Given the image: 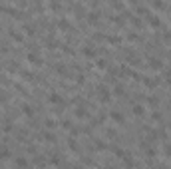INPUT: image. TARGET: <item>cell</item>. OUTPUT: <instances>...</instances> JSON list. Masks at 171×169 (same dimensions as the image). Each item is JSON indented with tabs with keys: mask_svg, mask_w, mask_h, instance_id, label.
<instances>
[{
	"mask_svg": "<svg viewBox=\"0 0 171 169\" xmlns=\"http://www.w3.org/2000/svg\"><path fill=\"white\" fill-rule=\"evenodd\" d=\"M98 98H100V101L107 103V101L112 100V96H110V90H107L105 86H100V88H98Z\"/></svg>",
	"mask_w": 171,
	"mask_h": 169,
	"instance_id": "obj_1",
	"label": "cell"
},
{
	"mask_svg": "<svg viewBox=\"0 0 171 169\" xmlns=\"http://www.w3.org/2000/svg\"><path fill=\"white\" fill-rule=\"evenodd\" d=\"M147 66L151 68V70H161V68H163V62H161L159 58H149Z\"/></svg>",
	"mask_w": 171,
	"mask_h": 169,
	"instance_id": "obj_2",
	"label": "cell"
},
{
	"mask_svg": "<svg viewBox=\"0 0 171 169\" xmlns=\"http://www.w3.org/2000/svg\"><path fill=\"white\" fill-rule=\"evenodd\" d=\"M48 101H50V103H60V105H64V98H62L60 94H56V91H52V94L48 96Z\"/></svg>",
	"mask_w": 171,
	"mask_h": 169,
	"instance_id": "obj_3",
	"label": "cell"
},
{
	"mask_svg": "<svg viewBox=\"0 0 171 169\" xmlns=\"http://www.w3.org/2000/svg\"><path fill=\"white\" fill-rule=\"evenodd\" d=\"M26 58H28V62H32L34 66H40V64H42V58H40V56H36L34 52H30V54H28Z\"/></svg>",
	"mask_w": 171,
	"mask_h": 169,
	"instance_id": "obj_4",
	"label": "cell"
},
{
	"mask_svg": "<svg viewBox=\"0 0 171 169\" xmlns=\"http://www.w3.org/2000/svg\"><path fill=\"white\" fill-rule=\"evenodd\" d=\"M131 112H133V115H137V117H141V115L145 113V108H143V105H139V103H135V105L131 108Z\"/></svg>",
	"mask_w": 171,
	"mask_h": 169,
	"instance_id": "obj_5",
	"label": "cell"
},
{
	"mask_svg": "<svg viewBox=\"0 0 171 169\" xmlns=\"http://www.w3.org/2000/svg\"><path fill=\"white\" fill-rule=\"evenodd\" d=\"M149 24H151L153 28H157V26H161V18L155 16V14H149Z\"/></svg>",
	"mask_w": 171,
	"mask_h": 169,
	"instance_id": "obj_6",
	"label": "cell"
},
{
	"mask_svg": "<svg viewBox=\"0 0 171 169\" xmlns=\"http://www.w3.org/2000/svg\"><path fill=\"white\" fill-rule=\"evenodd\" d=\"M76 117H80V119H84V117H88V110H86L84 105H80V108H76Z\"/></svg>",
	"mask_w": 171,
	"mask_h": 169,
	"instance_id": "obj_7",
	"label": "cell"
},
{
	"mask_svg": "<svg viewBox=\"0 0 171 169\" xmlns=\"http://www.w3.org/2000/svg\"><path fill=\"white\" fill-rule=\"evenodd\" d=\"M110 117H112L114 122H117V124H124V113H119V112H112V113H110Z\"/></svg>",
	"mask_w": 171,
	"mask_h": 169,
	"instance_id": "obj_8",
	"label": "cell"
},
{
	"mask_svg": "<svg viewBox=\"0 0 171 169\" xmlns=\"http://www.w3.org/2000/svg\"><path fill=\"white\" fill-rule=\"evenodd\" d=\"M143 84H145L147 88H155V86L159 84V80H155V78H143Z\"/></svg>",
	"mask_w": 171,
	"mask_h": 169,
	"instance_id": "obj_9",
	"label": "cell"
},
{
	"mask_svg": "<svg viewBox=\"0 0 171 169\" xmlns=\"http://www.w3.org/2000/svg\"><path fill=\"white\" fill-rule=\"evenodd\" d=\"M84 56L86 58H96L98 56V50H94V48H84Z\"/></svg>",
	"mask_w": 171,
	"mask_h": 169,
	"instance_id": "obj_10",
	"label": "cell"
},
{
	"mask_svg": "<svg viewBox=\"0 0 171 169\" xmlns=\"http://www.w3.org/2000/svg\"><path fill=\"white\" fill-rule=\"evenodd\" d=\"M14 163H16V167H28V161H26V159L24 157H16V161H14Z\"/></svg>",
	"mask_w": 171,
	"mask_h": 169,
	"instance_id": "obj_11",
	"label": "cell"
},
{
	"mask_svg": "<svg viewBox=\"0 0 171 169\" xmlns=\"http://www.w3.org/2000/svg\"><path fill=\"white\" fill-rule=\"evenodd\" d=\"M22 112L26 113V115H32L34 110H32V105H30V103H22Z\"/></svg>",
	"mask_w": 171,
	"mask_h": 169,
	"instance_id": "obj_12",
	"label": "cell"
},
{
	"mask_svg": "<svg viewBox=\"0 0 171 169\" xmlns=\"http://www.w3.org/2000/svg\"><path fill=\"white\" fill-rule=\"evenodd\" d=\"M124 165H126V169H133V161H131V157H129V155H126V157H124Z\"/></svg>",
	"mask_w": 171,
	"mask_h": 169,
	"instance_id": "obj_13",
	"label": "cell"
},
{
	"mask_svg": "<svg viewBox=\"0 0 171 169\" xmlns=\"http://www.w3.org/2000/svg\"><path fill=\"white\" fill-rule=\"evenodd\" d=\"M56 72H58V74H62V76H66V74H68V68L64 66V64H58V66H56Z\"/></svg>",
	"mask_w": 171,
	"mask_h": 169,
	"instance_id": "obj_14",
	"label": "cell"
},
{
	"mask_svg": "<svg viewBox=\"0 0 171 169\" xmlns=\"http://www.w3.org/2000/svg\"><path fill=\"white\" fill-rule=\"evenodd\" d=\"M58 26H60L62 30H66V28H70V22L66 20V18H60V20H58Z\"/></svg>",
	"mask_w": 171,
	"mask_h": 169,
	"instance_id": "obj_15",
	"label": "cell"
},
{
	"mask_svg": "<svg viewBox=\"0 0 171 169\" xmlns=\"http://www.w3.org/2000/svg\"><path fill=\"white\" fill-rule=\"evenodd\" d=\"M114 94H115V96H124V94H126V88L119 84V86H115V88H114Z\"/></svg>",
	"mask_w": 171,
	"mask_h": 169,
	"instance_id": "obj_16",
	"label": "cell"
},
{
	"mask_svg": "<svg viewBox=\"0 0 171 169\" xmlns=\"http://www.w3.org/2000/svg\"><path fill=\"white\" fill-rule=\"evenodd\" d=\"M112 151H114L117 157H126V151H124L121 147H112Z\"/></svg>",
	"mask_w": 171,
	"mask_h": 169,
	"instance_id": "obj_17",
	"label": "cell"
},
{
	"mask_svg": "<svg viewBox=\"0 0 171 169\" xmlns=\"http://www.w3.org/2000/svg\"><path fill=\"white\" fill-rule=\"evenodd\" d=\"M8 157H10V151H8L6 147H2V149H0V159H8Z\"/></svg>",
	"mask_w": 171,
	"mask_h": 169,
	"instance_id": "obj_18",
	"label": "cell"
},
{
	"mask_svg": "<svg viewBox=\"0 0 171 169\" xmlns=\"http://www.w3.org/2000/svg\"><path fill=\"white\" fill-rule=\"evenodd\" d=\"M42 137H44L46 141H56V135H54V133H50V131H46V133L42 135Z\"/></svg>",
	"mask_w": 171,
	"mask_h": 169,
	"instance_id": "obj_19",
	"label": "cell"
},
{
	"mask_svg": "<svg viewBox=\"0 0 171 169\" xmlns=\"http://www.w3.org/2000/svg\"><path fill=\"white\" fill-rule=\"evenodd\" d=\"M88 22L90 24H98V14H96V12H91L90 16H88Z\"/></svg>",
	"mask_w": 171,
	"mask_h": 169,
	"instance_id": "obj_20",
	"label": "cell"
},
{
	"mask_svg": "<svg viewBox=\"0 0 171 169\" xmlns=\"http://www.w3.org/2000/svg\"><path fill=\"white\" fill-rule=\"evenodd\" d=\"M131 22H133V26H135V28H141V26H143V22H141L137 16H131Z\"/></svg>",
	"mask_w": 171,
	"mask_h": 169,
	"instance_id": "obj_21",
	"label": "cell"
},
{
	"mask_svg": "<svg viewBox=\"0 0 171 169\" xmlns=\"http://www.w3.org/2000/svg\"><path fill=\"white\" fill-rule=\"evenodd\" d=\"M10 36H12V40H16V42H22V40H24L22 36H20V34H18V32H14V30H12V32H10Z\"/></svg>",
	"mask_w": 171,
	"mask_h": 169,
	"instance_id": "obj_22",
	"label": "cell"
},
{
	"mask_svg": "<svg viewBox=\"0 0 171 169\" xmlns=\"http://www.w3.org/2000/svg\"><path fill=\"white\" fill-rule=\"evenodd\" d=\"M68 145L74 149V151H78V143H76V139H68Z\"/></svg>",
	"mask_w": 171,
	"mask_h": 169,
	"instance_id": "obj_23",
	"label": "cell"
},
{
	"mask_svg": "<svg viewBox=\"0 0 171 169\" xmlns=\"http://www.w3.org/2000/svg\"><path fill=\"white\" fill-rule=\"evenodd\" d=\"M153 8H157V10H165V4H163V2H153Z\"/></svg>",
	"mask_w": 171,
	"mask_h": 169,
	"instance_id": "obj_24",
	"label": "cell"
},
{
	"mask_svg": "<svg viewBox=\"0 0 171 169\" xmlns=\"http://www.w3.org/2000/svg\"><path fill=\"white\" fill-rule=\"evenodd\" d=\"M151 119H153V122H161L163 117H161V113H159V112H155L153 115H151Z\"/></svg>",
	"mask_w": 171,
	"mask_h": 169,
	"instance_id": "obj_25",
	"label": "cell"
},
{
	"mask_svg": "<svg viewBox=\"0 0 171 169\" xmlns=\"http://www.w3.org/2000/svg\"><path fill=\"white\" fill-rule=\"evenodd\" d=\"M107 40H110L112 44H119V38H117V36H107Z\"/></svg>",
	"mask_w": 171,
	"mask_h": 169,
	"instance_id": "obj_26",
	"label": "cell"
},
{
	"mask_svg": "<svg viewBox=\"0 0 171 169\" xmlns=\"http://www.w3.org/2000/svg\"><path fill=\"white\" fill-rule=\"evenodd\" d=\"M157 103H159V100H157V98H153V96L149 98V105H153V108H155Z\"/></svg>",
	"mask_w": 171,
	"mask_h": 169,
	"instance_id": "obj_27",
	"label": "cell"
},
{
	"mask_svg": "<svg viewBox=\"0 0 171 169\" xmlns=\"http://www.w3.org/2000/svg\"><path fill=\"white\" fill-rule=\"evenodd\" d=\"M96 66H98V68H102V70H103V68L107 66V62H105V60H98V64H96Z\"/></svg>",
	"mask_w": 171,
	"mask_h": 169,
	"instance_id": "obj_28",
	"label": "cell"
},
{
	"mask_svg": "<svg viewBox=\"0 0 171 169\" xmlns=\"http://www.w3.org/2000/svg\"><path fill=\"white\" fill-rule=\"evenodd\" d=\"M50 163L58 165V163H60V157H58V155H52V157H50Z\"/></svg>",
	"mask_w": 171,
	"mask_h": 169,
	"instance_id": "obj_29",
	"label": "cell"
},
{
	"mask_svg": "<svg viewBox=\"0 0 171 169\" xmlns=\"http://www.w3.org/2000/svg\"><path fill=\"white\" fill-rule=\"evenodd\" d=\"M54 125H56L54 119H46V127H54Z\"/></svg>",
	"mask_w": 171,
	"mask_h": 169,
	"instance_id": "obj_30",
	"label": "cell"
},
{
	"mask_svg": "<svg viewBox=\"0 0 171 169\" xmlns=\"http://www.w3.org/2000/svg\"><path fill=\"white\" fill-rule=\"evenodd\" d=\"M0 84H6V86H8V84H10V80L4 78V76H0Z\"/></svg>",
	"mask_w": 171,
	"mask_h": 169,
	"instance_id": "obj_31",
	"label": "cell"
},
{
	"mask_svg": "<svg viewBox=\"0 0 171 169\" xmlns=\"http://www.w3.org/2000/svg\"><path fill=\"white\" fill-rule=\"evenodd\" d=\"M50 8H52V10H58V8H60V4H58V2H52V4H50Z\"/></svg>",
	"mask_w": 171,
	"mask_h": 169,
	"instance_id": "obj_32",
	"label": "cell"
},
{
	"mask_svg": "<svg viewBox=\"0 0 171 169\" xmlns=\"http://www.w3.org/2000/svg\"><path fill=\"white\" fill-rule=\"evenodd\" d=\"M105 133H107V137H115V131H114V129H107Z\"/></svg>",
	"mask_w": 171,
	"mask_h": 169,
	"instance_id": "obj_33",
	"label": "cell"
},
{
	"mask_svg": "<svg viewBox=\"0 0 171 169\" xmlns=\"http://www.w3.org/2000/svg\"><path fill=\"white\" fill-rule=\"evenodd\" d=\"M127 38H129V40H139V36H137V34H129Z\"/></svg>",
	"mask_w": 171,
	"mask_h": 169,
	"instance_id": "obj_34",
	"label": "cell"
},
{
	"mask_svg": "<svg viewBox=\"0 0 171 169\" xmlns=\"http://www.w3.org/2000/svg\"><path fill=\"white\" fill-rule=\"evenodd\" d=\"M165 153H167V155H171V145H165Z\"/></svg>",
	"mask_w": 171,
	"mask_h": 169,
	"instance_id": "obj_35",
	"label": "cell"
},
{
	"mask_svg": "<svg viewBox=\"0 0 171 169\" xmlns=\"http://www.w3.org/2000/svg\"><path fill=\"white\" fill-rule=\"evenodd\" d=\"M4 100H8V96H4V94H0V101H4Z\"/></svg>",
	"mask_w": 171,
	"mask_h": 169,
	"instance_id": "obj_36",
	"label": "cell"
},
{
	"mask_svg": "<svg viewBox=\"0 0 171 169\" xmlns=\"http://www.w3.org/2000/svg\"><path fill=\"white\" fill-rule=\"evenodd\" d=\"M74 169H84V167H74Z\"/></svg>",
	"mask_w": 171,
	"mask_h": 169,
	"instance_id": "obj_37",
	"label": "cell"
},
{
	"mask_svg": "<svg viewBox=\"0 0 171 169\" xmlns=\"http://www.w3.org/2000/svg\"><path fill=\"white\" fill-rule=\"evenodd\" d=\"M105 169H114V167H105Z\"/></svg>",
	"mask_w": 171,
	"mask_h": 169,
	"instance_id": "obj_38",
	"label": "cell"
},
{
	"mask_svg": "<svg viewBox=\"0 0 171 169\" xmlns=\"http://www.w3.org/2000/svg\"><path fill=\"white\" fill-rule=\"evenodd\" d=\"M159 169H167V167H159Z\"/></svg>",
	"mask_w": 171,
	"mask_h": 169,
	"instance_id": "obj_39",
	"label": "cell"
}]
</instances>
